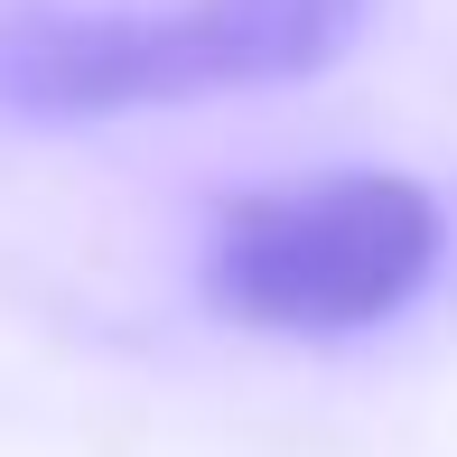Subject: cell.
<instances>
[{"label": "cell", "mask_w": 457, "mask_h": 457, "mask_svg": "<svg viewBox=\"0 0 457 457\" xmlns=\"http://www.w3.org/2000/svg\"><path fill=\"white\" fill-rule=\"evenodd\" d=\"M364 0H19L0 10V112L19 121H112L150 103H205L289 85L345 56Z\"/></svg>", "instance_id": "1"}, {"label": "cell", "mask_w": 457, "mask_h": 457, "mask_svg": "<svg viewBox=\"0 0 457 457\" xmlns=\"http://www.w3.org/2000/svg\"><path fill=\"white\" fill-rule=\"evenodd\" d=\"M439 196L402 169H327L234 196L205 234V308L253 337H364L439 271Z\"/></svg>", "instance_id": "2"}]
</instances>
